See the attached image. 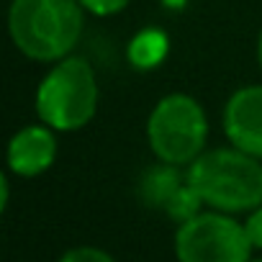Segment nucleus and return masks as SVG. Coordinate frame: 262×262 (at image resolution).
Instances as JSON below:
<instances>
[{
	"mask_svg": "<svg viewBox=\"0 0 262 262\" xmlns=\"http://www.w3.org/2000/svg\"><path fill=\"white\" fill-rule=\"evenodd\" d=\"M188 183L206 208L224 213H249L262 203V160L226 144L206 149L185 167Z\"/></svg>",
	"mask_w": 262,
	"mask_h": 262,
	"instance_id": "2",
	"label": "nucleus"
},
{
	"mask_svg": "<svg viewBox=\"0 0 262 262\" xmlns=\"http://www.w3.org/2000/svg\"><path fill=\"white\" fill-rule=\"evenodd\" d=\"M249 262H262V257H252V259H249Z\"/></svg>",
	"mask_w": 262,
	"mask_h": 262,
	"instance_id": "17",
	"label": "nucleus"
},
{
	"mask_svg": "<svg viewBox=\"0 0 262 262\" xmlns=\"http://www.w3.org/2000/svg\"><path fill=\"white\" fill-rule=\"evenodd\" d=\"M8 170L3 172V175H0V208H8V203H11V180H8Z\"/></svg>",
	"mask_w": 262,
	"mask_h": 262,
	"instance_id": "14",
	"label": "nucleus"
},
{
	"mask_svg": "<svg viewBox=\"0 0 262 262\" xmlns=\"http://www.w3.org/2000/svg\"><path fill=\"white\" fill-rule=\"evenodd\" d=\"M167 57H170V34L160 26L139 29L126 44V62L139 72H152L162 67Z\"/></svg>",
	"mask_w": 262,
	"mask_h": 262,
	"instance_id": "9",
	"label": "nucleus"
},
{
	"mask_svg": "<svg viewBox=\"0 0 262 262\" xmlns=\"http://www.w3.org/2000/svg\"><path fill=\"white\" fill-rule=\"evenodd\" d=\"M208 128L203 103L190 93L175 90L152 105L144 134L155 160L188 167L208 149Z\"/></svg>",
	"mask_w": 262,
	"mask_h": 262,
	"instance_id": "4",
	"label": "nucleus"
},
{
	"mask_svg": "<svg viewBox=\"0 0 262 262\" xmlns=\"http://www.w3.org/2000/svg\"><path fill=\"white\" fill-rule=\"evenodd\" d=\"M201 211H206V203H203V198L198 195V190L185 180L183 185H180V190L170 198V203L165 206V213L175 221V224H185V221H190L193 216H198Z\"/></svg>",
	"mask_w": 262,
	"mask_h": 262,
	"instance_id": "10",
	"label": "nucleus"
},
{
	"mask_svg": "<svg viewBox=\"0 0 262 262\" xmlns=\"http://www.w3.org/2000/svg\"><path fill=\"white\" fill-rule=\"evenodd\" d=\"M185 167L170 165V162H152L149 167H144V172L137 180V198L142 201V206L155 208V211H165V206L170 203V198L180 190V185L185 183Z\"/></svg>",
	"mask_w": 262,
	"mask_h": 262,
	"instance_id": "8",
	"label": "nucleus"
},
{
	"mask_svg": "<svg viewBox=\"0 0 262 262\" xmlns=\"http://www.w3.org/2000/svg\"><path fill=\"white\" fill-rule=\"evenodd\" d=\"M131 0H80V6L85 8L88 16H95V18H111V16H118L128 8Z\"/></svg>",
	"mask_w": 262,
	"mask_h": 262,
	"instance_id": "12",
	"label": "nucleus"
},
{
	"mask_svg": "<svg viewBox=\"0 0 262 262\" xmlns=\"http://www.w3.org/2000/svg\"><path fill=\"white\" fill-rule=\"evenodd\" d=\"M85 16L80 0H11L8 36L26 59L54 64L75 54Z\"/></svg>",
	"mask_w": 262,
	"mask_h": 262,
	"instance_id": "1",
	"label": "nucleus"
},
{
	"mask_svg": "<svg viewBox=\"0 0 262 262\" xmlns=\"http://www.w3.org/2000/svg\"><path fill=\"white\" fill-rule=\"evenodd\" d=\"M172 247L178 262H249L254 252L244 221L213 208L178 224Z\"/></svg>",
	"mask_w": 262,
	"mask_h": 262,
	"instance_id": "5",
	"label": "nucleus"
},
{
	"mask_svg": "<svg viewBox=\"0 0 262 262\" xmlns=\"http://www.w3.org/2000/svg\"><path fill=\"white\" fill-rule=\"evenodd\" d=\"M100 105V82L95 67L80 57L70 54L44 72L34 93L36 118L52 126L59 134H75L85 128Z\"/></svg>",
	"mask_w": 262,
	"mask_h": 262,
	"instance_id": "3",
	"label": "nucleus"
},
{
	"mask_svg": "<svg viewBox=\"0 0 262 262\" xmlns=\"http://www.w3.org/2000/svg\"><path fill=\"white\" fill-rule=\"evenodd\" d=\"M157 3L165 11H170V13H180V11H185L190 6V0H157Z\"/></svg>",
	"mask_w": 262,
	"mask_h": 262,
	"instance_id": "15",
	"label": "nucleus"
},
{
	"mask_svg": "<svg viewBox=\"0 0 262 262\" xmlns=\"http://www.w3.org/2000/svg\"><path fill=\"white\" fill-rule=\"evenodd\" d=\"M57 134L59 131H54L52 126H47L41 121L21 126L8 139L6 170L21 180H31V178L49 172L57 162V155H59Z\"/></svg>",
	"mask_w": 262,
	"mask_h": 262,
	"instance_id": "6",
	"label": "nucleus"
},
{
	"mask_svg": "<svg viewBox=\"0 0 262 262\" xmlns=\"http://www.w3.org/2000/svg\"><path fill=\"white\" fill-rule=\"evenodd\" d=\"M244 229H247V236H249L252 247H254V249H262V203L247 213Z\"/></svg>",
	"mask_w": 262,
	"mask_h": 262,
	"instance_id": "13",
	"label": "nucleus"
},
{
	"mask_svg": "<svg viewBox=\"0 0 262 262\" xmlns=\"http://www.w3.org/2000/svg\"><path fill=\"white\" fill-rule=\"evenodd\" d=\"M257 64H259V70H262V31H259V36H257Z\"/></svg>",
	"mask_w": 262,
	"mask_h": 262,
	"instance_id": "16",
	"label": "nucleus"
},
{
	"mask_svg": "<svg viewBox=\"0 0 262 262\" xmlns=\"http://www.w3.org/2000/svg\"><path fill=\"white\" fill-rule=\"evenodd\" d=\"M57 262H118L111 252L100 249V247H93V244H77V247H70Z\"/></svg>",
	"mask_w": 262,
	"mask_h": 262,
	"instance_id": "11",
	"label": "nucleus"
},
{
	"mask_svg": "<svg viewBox=\"0 0 262 262\" xmlns=\"http://www.w3.org/2000/svg\"><path fill=\"white\" fill-rule=\"evenodd\" d=\"M221 128L226 144L262 160V85H242L236 88L221 113Z\"/></svg>",
	"mask_w": 262,
	"mask_h": 262,
	"instance_id": "7",
	"label": "nucleus"
}]
</instances>
